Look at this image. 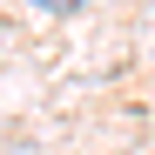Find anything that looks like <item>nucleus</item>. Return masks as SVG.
<instances>
[{
  "label": "nucleus",
  "instance_id": "nucleus-1",
  "mask_svg": "<svg viewBox=\"0 0 155 155\" xmlns=\"http://www.w3.org/2000/svg\"><path fill=\"white\" fill-rule=\"evenodd\" d=\"M27 7H34V14H54V20H61V14H81L88 0H27Z\"/></svg>",
  "mask_w": 155,
  "mask_h": 155
}]
</instances>
